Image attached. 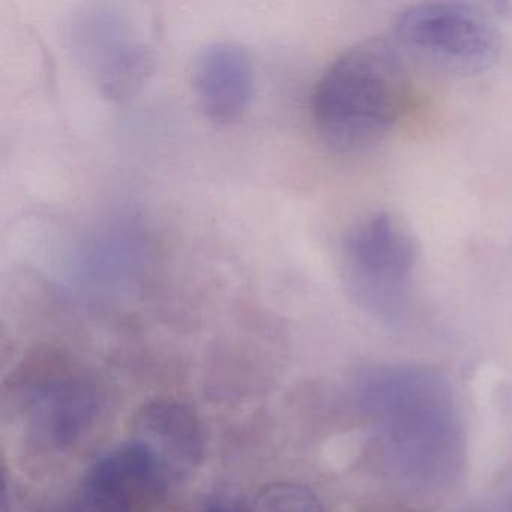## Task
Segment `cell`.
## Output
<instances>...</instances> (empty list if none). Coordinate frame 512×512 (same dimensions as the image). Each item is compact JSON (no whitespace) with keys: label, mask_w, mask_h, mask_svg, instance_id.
Wrapping results in <instances>:
<instances>
[{"label":"cell","mask_w":512,"mask_h":512,"mask_svg":"<svg viewBox=\"0 0 512 512\" xmlns=\"http://www.w3.org/2000/svg\"><path fill=\"white\" fill-rule=\"evenodd\" d=\"M356 401L376 430L391 475L412 490H437L460 470L461 425L448 382L416 365L365 371Z\"/></svg>","instance_id":"cell-1"},{"label":"cell","mask_w":512,"mask_h":512,"mask_svg":"<svg viewBox=\"0 0 512 512\" xmlns=\"http://www.w3.org/2000/svg\"><path fill=\"white\" fill-rule=\"evenodd\" d=\"M403 73L397 47L379 38L337 56L313 95L314 124L326 146L352 155L379 145L400 118Z\"/></svg>","instance_id":"cell-2"},{"label":"cell","mask_w":512,"mask_h":512,"mask_svg":"<svg viewBox=\"0 0 512 512\" xmlns=\"http://www.w3.org/2000/svg\"><path fill=\"white\" fill-rule=\"evenodd\" d=\"M416 262L413 236L389 212L367 215L344 236L341 274L347 295L382 325H400L409 314Z\"/></svg>","instance_id":"cell-3"},{"label":"cell","mask_w":512,"mask_h":512,"mask_svg":"<svg viewBox=\"0 0 512 512\" xmlns=\"http://www.w3.org/2000/svg\"><path fill=\"white\" fill-rule=\"evenodd\" d=\"M73 58L109 100H130L148 82L152 49L139 25L112 7L85 8L67 26Z\"/></svg>","instance_id":"cell-4"},{"label":"cell","mask_w":512,"mask_h":512,"mask_svg":"<svg viewBox=\"0 0 512 512\" xmlns=\"http://www.w3.org/2000/svg\"><path fill=\"white\" fill-rule=\"evenodd\" d=\"M394 32L410 55L451 73H482L499 53L494 23L463 2L415 5L398 17Z\"/></svg>","instance_id":"cell-5"},{"label":"cell","mask_w":512,"mask_h":512,"mask_svg":"<svg viewBox=\"0 0 512 512\" xmlns=\"http://www.w3.org/2000/svg\"><path fill=\"white\" fill-rule=\"evenodd\" d=\"M13 398L26 439L50 452L79 443L92 430L103 407L98 386L77 371L26 377L17 383Z\"/></svg>","instance_id":"cell-6"},{"label":"cell","mask_w":512,"mask_h":512,"mask_svg":"<svg viewBox=\"0 0 512 512\" xmlns=\"http://www.w3.org/2000/svg\"><path fill=\"white\" fill-rule=\"evenodd\" d=\"M133 439L151 452L167 488L191 478L205 457L202 421L188 404L175 398L146 401L134 416Z\"/></svg>","instance_id":"cell-7"},{"label":"cell","mask_w":512,"mask_h":512,"mask_svg":"<svg viewBox=\"0 0 512 512\" xmlns=\"http://www.w3.org/2000/svg\"><path fill=\"white\" fill-rule=\"evenodd\" d=\"M193 89L209 122L230 127L241 121L256 91V71L248 50L235 41L208 44L194 61Z\"/></svg>","instance_id":"cell-8"},{"label":"cell","mask_w":512,"mask_h":512,"mask_svg":"<svg viewBox=\"0 0 512 512\" xmlns=\"http://www.w3.org/2000/svg\"><path fill=\"white\" fill-rule=\"evenodd\" d=\"M82 479L130 500L137 508L169 490L151 452L134 439L95 458Z\"/></svg>","instance_id":"cell-9"},{"label":"cell","mask_w":512,"mask_h":512,"mask_svg":"<svg viewBox=\"0 0 512 512\" xmlns=\"http://www.w3.org/2000/svg\"><path fill=\"white\" fill-rule=\"evenodd\" d=\"M254 512H323L319 496L298 482H272L260 490Z\"/></svg>","instance_id":"cell-10"},{"label":"cell","mask_w":512,"mask_h":512,"mask_svg":"<svg viewBox=\"0 0 512 512\" xmlns=\"http://www.w3.org/2000/svg\"><path fill=\"white\" fill-rule=\"evenodd\" d=\"M136 509L130 500L82 479L71 496L38 512H136Z\"/></svg>","instance_id":"cell-11"},{"label":"cell","mask_w":512,"mask_h":512,"mask_svg":"<svg viewBox=\"0 0 512 512\" xmlns=\"http://www.w3.org/2000/svg\"><path fill=\"white\" fill-rule=\"evenodd\" d=\"M254 509L244 500L235 496H215L205 503L202 512H253Z\"/></svg>","instance_id":"cell-12"},{"label":"cell","mask_w":512,"mask_h":512,"mask_svg":"<svg viewBox=\"0 0 512 512\" xmlns=\"http://www.w3.org/2000/svg\"><path fill=\"white\" fill-rule=\"evenodd\" d=\"M509 512H512V497L511 500H509Z\"/></svg>","instance_id":"cell-13"}]
</instances>
